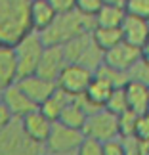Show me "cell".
<instances>
[{"label": "cell", "mask_w": 149, "mask_h": 155, "mask_svg": "<svg viewBox=\"0 0 149 155\" xmlns=\"http://www.w3.org/2000/svg\"><path fill=\"white\" fill-rule=\"evenodd\" d=\"M134 138H136V140H149V111L138 115Z\"/></svg>", "instance_id": "f1b7e54d"}, {"label": "cell", "mask_w": 149, "mask_h": 155, "mask_svg": "<svg viewBox=\"0 0 149 155\" xmlns=\"http://www.w3.org/2000/svg\"><path fill=\"white\" fill-rule=\"evenodd\" d=\"M126 14L149 19V0H124Z\"/></svg>", "instance_id": "d4e9b609"}, {"label": "cell", "mask_w": 149, "mask_h": 155, "mask_svg": "<svg viewBox=\"0 0 149 155\" xmlns=\"http://www.w3.org/2000/svg\"><path fill=\"white\" fill-rule=\"evenodd\" d=\"M71 100H73V96H69V94H67V92H63L61 88H56V92H53L44 104H40L38 109L42 111L44 115L50 119V121L56 123L57 119H59V115L63 113L65 105H67Z\"/></svg>", "instance_id": "d6986e66"}, {"label": "cell", "mask_w": 149, "mask_h": 155, "mask_svg": "<svg viewBox=\"0 0 149 155\" xmlns=\"http://www.w3.org/2000/svg\"><path fill=\"white\" fill-rule=\"evenodd\" d=\"M0 155H46V150L25 134L19 119H14L0 130Z\"/></svg>", "instance_id": "3957f363"}, {"label": "cell", "mask_w": 149, "mask_h": 155, "mask_svg": "<svg viewBox=\"0 0 149 155\" xmlns=\"http://www.w3.org/2000/svg\"><path fill=\"white\" fill-rule=\"evenodd\" d=\"M122 2H124V0H122Z\"/></svg>", "instance_id": "f35d334b"}, {"label": "cell", "mask_w": 149, "mask_h": 155, "mask_svg": "<svg viewBox=\"0 0 149 155\" xmlns=\"http://www.w3.org/2000/svg\"><path fill=\"white\" fill-rule=\"evenodd\" d=\"M17 84L23 92L27 94L29 98L33 100L34 104L40 107V104H44L57 88V82L56 81H50V79H44L40 75H29V77H23V79L17 81Z\"/></svg>", "instance_id": "8fae6325"}, {"label": "cell", "mask_w": 149, "mask_h": 155, "mask_svg": "<svg viewBox=\"0 0 149 155\" xmlns=\"http://www.w3.org/2000/svg\"><path fill=\"white\" fill-rule=\"evenodd\" d=\"M128 77H130V81H140V82L149 84V65L144 61V59H140V61L130 69Z\"/></svg>", "instance_id": "83f0119b"}, {"label": "cell", "mask_w": 149, "mask_h": 155, "mask_svg": "<svg viewBox=\"0 0 149 155\" xmlns=\"http://www.w3.org/2000/svg\"><path fill=\"white\" fill-rule=\"evenodd\" d=\"M29 33H33L31 0H0V44L15 46Z\"/></svg>", "instance_id": "6da1fadb"}, {"label": "cell", "mask_w": 149, "mask_h": 155, "mask_svg": "<svg viewBox=\"0 0 149 155\" xmlns=\"http://www.w3.org/2000/svg\"><path fill=\"white\" fill-rule=\"evenodd\" d=\"M121 31H122L124 42L138 46V48H144V44L149 40V19L126 14L122 25H121Z\"/></svg>", "instance_id": "4fadbf2b"}, {"label": "cell", "mask_w": 149, "mask_h": 155, "mask_svg": "<svg viewBox=\"0 0 149 155\" xmlns=\"http://www.w3.org/2000/svg\"><path fill=\"white\" fill-rule=\"evenodd\" d=\"M46 155H76V151H59V153H46Z\"/></svg>", "instance_id": "d590c367"}, {"label": "cell", "mask_w": 149, "mask_h": 155, "mask_svg": "<svg viewBox=\"0 0 149 155\" xmlns=\"http://www.w3.org/2000/svg\"><path fill=\"white\" fill-rule=\"evenodd\" d=\"M103 155H126V147H124V140H109L103 144Z\"/></svg>", "instance_id": "f546056e"}, {"label": "cell", "mask_w": 149, "mask_h": 155, "mask_svg": "<svg viewBox=\"0 0 149 155\" xmlns=\"http://www.w3.org/2000/svg\"><path fill=\"white\" fill-rule=\"evenodd\" d=\"M113 90H115V86H113L109 81H105V79H101V77L94 75V79L90 82V86L86 88L84 96L90 100L92 104H96L99 107H105V104H107V100H109Z\"/></svg>", "instance_id": "7402d4cb"}, {"label": "cell", "mask_w": 149, "mask_h": 155, "mask_svg": "<svg viewBox=\"0 0 149 155\" xmlns=\"http://www.w3.org/2000/svg\"><path fill=\"white\" fill-rule=\"evenodd\" d=\"M138 150L141 155H149V140H138Z\"/></svg>", "instance_id": "836d02e7"}, {"label": "cell", "mask_w": 149, "mask_h": 155, "mask_svg": "<svg viewBox=\"0 0 149 155\" xmlns=\"http://www.w3.org/2000/svg\"><path fill=\"white\" fill-rule=\"evenodd\" d=\"M94 27H96V19L92 15H84L80 12L73 10L69 14H59L56 17V21L44 33H40V37L46 44L61 46L65 42H69L71 38L79 37V35L92 33Z\"/></svg>", "instance_id": "7a4b0ae2"}, {"label": "cell", "mask_w": 149, "mask_h": 155, "mask_svg": "<svg viewBox=\"0 0 149 155\" xmlns=\"http://www.w3.org/2000/svg\"><path fill=\"white\" fill-rule=\"evenodd\" d=\"M136 121H138V113H134L132 109L121 113L118 115V136L121 138H134Z\"/></svg>", "instance_id": "cb8c5ba5"}, {"label": "cell", "mask_w": 149, "mask_h": 155, "mask_svg": "<svg viewBox=\"0 0 149 155\" xmlns=\"http://www.w3.org/2000/svg\"><path fill=\"white\" fill-rule=\"evenodd\" d=\"M59 14L53 10V6L48 0H31V23H33V31L44 33Z\"/></svg>", "instance_id": "9a60e30c"}, {"label": "cell", "mask_w": 149, "mask_h": 155, "mask_svg": "<svg viewBox=\"0 0 149 155\" xmlns=\"http://www.w3.org/2000/svg\"><path fill=\"white\" fill-rule=\"evenodd\" d=\"M48 2L53 6V10H56L57 14H69V12L76 10L75 0H48Z\"/></svg>", "instance_id": "4dcf8cb0"}, {"label": "cell", "mask_w": 149, "mask_h": 155, "mask_svg": "<svg viewBox=\"0 0 149 155\" xmlns=\"http://www.w3.org/2000/svg\"><path fill=\"white\" fill-rule=\"evenodd\" d=\"M46 42L42 40L40 33L33 31L29 33L23 40H19L14 50H15V59H17V71H19V79L29 75H37L38 65H40V58L44 54Z\"/></svg>", "instance_id": "277c9868"}, {"label": "cell", "mask_w": 149, "mask_h": 155, "mask_svg": "<svg viewBox=\"0 0 149 155\" xmlns=\"http://www.w3.org/2000/svg\"><path fill=\"white\" fill-rule=\"evenodd\" d=\"M76 155H103V142L84 136V140L76 150Z\"/></svg>", "instance_id": "484cf974"}, {"label": "cell", "mask_w": 149, "mask_h": 155, "mask_svg": "<svg viewBox=\"0 0 149 155\" xmlns=\"http://www.w3.org/2000/svg\"><path fill=\"white\" fill-rule=\"evenodd\" d=\"M17 81H19V71H17L14 46L0 44V90Z\"/></svg>", "instance_id": "5bb4252c"}, {"label": "cell", "mask_w": 149, "mask_h": 155, "mask_svg": "<svg viewBox=\"0 0 149 155\" xmlns=\"http://www.w3.org/2000/svg\"><path fill=\"white\" fill-rule=\"evenodd\" d=\"M105 109H109L111 113H115V115H121V113L130 109L124 86H117L115 90L111 92V96H109V100H107V104H105Z\"/></svg>", "instance_id": "603a6c76"}, {"label": "cell", "mask_w": 149, "mask_h": 155, "mask_svg": "<svg viewBox=\"0 0 149 155\" xmlns=\"http://www.w3.org/2000/svg\"><path fill=\"white\" fill-rule=\"evenodd\" d=\"M141 59H144V61L149 65V40L144 44V48H141Z\"/></svg>", "instance_id": "e575fe53"}, {"label": "cell", "mask_w": 149, "mask_h": 155, "mask_svg": "<svg viewBox=\"0 0 149 155\" xmlns=\"http://www.w3.org/2000/svg\"><path fill=\"white\" fill-rule=\"evenodd\" d=\"M84 140V132L79 128H71L67 124L56 121L52 124V132L44 144L46 153H59V151H76L80 142Z\"/></svg>", "instance_id": "8992f818"}, {"label": "cell", "mask_w": 149, "mask_h": 155, "mask_svg": "<svg viewBox=\"0 0 149 155\" xmlns=\"http://www.w3.org/2000/svg\"><path fill=\"white\" fill-rule=\"evenodd\" d=\"M126 90V100H128V107L134 113H147L149 111V84L140 81H128L124 84Z\"/></svg>", "instance_id": "2e32d148"}, {"label": "cell", "mask_w": 149, "mask_h": 155, "mask_svg": "<svg viewBox=\"0 0 149 155\" xmlns=\"http://www.w3.org/2000/svg\"><path fill=\"white\" fill-rule=\"evenodd\" d=\"M90 44H92V35L90 33L79 35V37L71 38L69 42L61 44L63 54H65V58H67V63H80V59L84 58V54L90 48Z\"/></svg>", "instance_id": "ac0fdd59"}, {"label": "cell", "mask_w": 149, "mask_h": 155, "mask_svg": "<svg viewBox=\"0 0 149 155\" xmlns=\"http://www.w3.org/2000/svg\"><path fill=\"white\" fill-rule=\"evenodd\" d=\"M90 35H92L94 44L103 52L111 50L113 46H117L118 42H122L121 27H94V31Z\"/></svg>", "instance_id": "44dd1931"}, {"label": "cell", "mask_w": 149, "mask_h": 155, "mask_svg": "<svg viewBox=\"0 0 149 155\" xmlns=\"http://www.w3.org/2000/svg\"><path fill=\"white\" fill-rule=\"evenodd\" d=\"M86 119H88V113L84 111V107L80 105V102L76 98H73L67 105H65V109H63L61 115H59L57 121L67 124V127H71V128L82 130L84 124H86Z\"/></svg>", "instance_id": "ffe728a7"}, {"label": "cell", "mask_w": 149, "mask_h": 155, "mask_svg": "<svg viewBox=\"0 0 149 155\" xmlns=\"http://www.w3.org/2000/svg\"><path fill=\"white\" fill-rule=\"evenodd\" d=\"M0 104H2V90H0Z\"/></svg>", "instance_id": "74e56055"}, {"label": "cell", "mask_w": 149, "mask_h": 155, "mask_svg": "<svg viewBox=\"0 0 149 155\" xmlns=\"http://www.w3.org/2000/svg\"><path fill=\"white\" fill-rule=\"evenodd\" d=\"M75 2H76V12H80L84 15H92V17L103 6V0H75Z\"/></svg>", "instance_id": "4316f807"}, {"label": "cell", "mask_w": 149, "mask_h": 155, "mask_svg": "<svg viewBox=\"0 0 149 155\" xmlns=\"http://www.w3.org/2000/svg\"><path fill=\"white\" fill-rule=\"evenodd\" d=\"M124 17H126V8L121 2H107L101 6V10L94 15L96 27H121Z\"/></svg>", "instance_id": "e0dca14e"}, {"label": "cell", "mask_w": 149, "mask_h": 155, "mask_svg": "<svg viewBox=\"0 0 149 155\" xmlns=\"http://www.w3.org/2000/svg\"><path fill=\"white\" fill-rule=\"evenodd\" d=\"M11 121H14V115L10 113V109L4 104H0V130H4Z\"/></svg>", "instance_id": "1f68e13d"}, {"label": "cell", "mask_w": 149, "mask_h": 155, "mask_svg": "<svg viewBox=\"0 0 149 155\" xmlns=\"http://www.w3.org/2000/svg\"><path fill=\"white\" fill-rule=\"evenodd\" d=\"M19 121H21V127H23V130H25V134L29 138L34 140L37 144H42V146L46 144V140H48V136L52 132L53 121H50L42 111L34 109L23 119H19Z\"/></svg>", "instance_id": "7c38bea8"}, {"label": "cell", "mask_w": 149, "mask_h": 155, "mask_svg": "<svg viewBox=\"0 0 149 155\" xmlns=\"http://www.w3.org/2000/svg\"><path fill=\"white\" fill-rule=\"evenodd\" d=\"M107 2H121V4H124L122 0H103V4H107Z\"/></svg>", "instance_id": "8d00e7d4"}, {"label": "cell", "mask_w": 149, "mask_h": 155, "mask_svg": "<svg viewBox=\"0 0 149 155\" xmlns=\"http://www.w3.org/2000/svg\"><path fill=\"white\" fill-rule=\"evenodd\" d=\"M2 104L10 109V113L14 115V119H23L31 111L38 109V105L21 90L17 82L2 88Z\"/></svg>", "instance_id": "9c48e42d"}, {"label": "cell", "mask_w": 149, "mask_h": 155, "mask_svg": "<svg viewBox=\"0 0 149 155\" xmlns=\"http://www.w3.org/2000/svg\"><path fill=\"white\" fill-rule=\"evenodd\" d=\"M65 67H67V58L63 54V48L56 46V44H46L44 54L40 58V65H38L37 75L57 82L59 75H61V71Z\"/></svg>", "instance_id": "30bf717a"}, {"label": "cell", "mask_w": 149, "mask_h": 155, "mask_svg": "<svg viewBox=\"0 0 149 155\" xmlns=\"http://www.w3.org/2000/svg\"><path fill=\"white\" fill-rule=\"evenodd\" d=\"M92 79H94V71H90L88 67L80 63H67V67L61 71V75L57 79V88H61L69 96L76 98L86 92Z\"/></svg>", "instance_id": "52a82bcc"}, {"label": "cell", "mask_w": 149, "mask_h": 155, "mask_svg": "<svg viewBox=\"0 0 149 155\" xmlns=\"http://www.w3.org/2000/svg\"><path fill=\"white\" fill-rule=\"evenodd\" d=\"M122 140H124V147H126V155H141L136 138H122Z\"/></svg>", "instance_id": "d6a6232c"}, {"label": "cell", "mask_w": 149, "mask_h": 155, "mask_svg": "<svg viewBox=\"0 0 149 155\" xmlns=\"http://www.w3.org/2000/svg\"><path fill=\"white\" fill-rule=\"evenodd\" d=\"M140 59H141V48L132 46V44L124 42V40L103 54V63L117 71H122V73H130V69Z\"/></svg>", "instance_id": "ba28073f"}, {"label": "cell", "mask_w": 149, "mask_h": 155, "mask_svg": "<svg viewBox=\"0 0 149 155\" xmlns=\"http://www.w3.org/2000/svg\"><path fill=\"white\" fill-rule=\"evenodd\" d=\"M82 132H84V136H88V138L99 140V142H103V144L109 142V140L121 138V136H118V115L111 113L109 109H105V107H101L96 113L88 115Z\"/></svg>", "instance_id": "5b68a950"}]
</instances>
